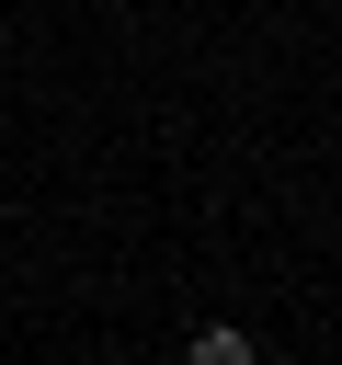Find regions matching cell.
<instances>
[{
    "instance_id": "obj_1",
    "label": "cell",
    "mask_w": 342,
    "mask_h": 365,
    "mask_svg": "<svg viewBox=\"0 0 342 365\" xmlns=\"http://www.w3.org/2000/svg\"><path fill=\"white\" fill-rule=\"evenodd\" d=\"M182 365H251V331H205V342H194Z\"/></svg>"
}]
</instances>
